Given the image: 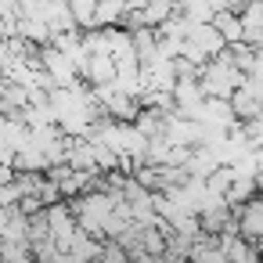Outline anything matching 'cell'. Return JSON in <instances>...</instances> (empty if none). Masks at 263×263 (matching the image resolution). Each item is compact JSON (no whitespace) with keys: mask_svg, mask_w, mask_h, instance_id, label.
I'll return each instance as SVG.
<instances>
[{"mask_svg":"<svg viewBox=\"0 0 263 263\" xmlns=\"http://www.w3.org/2000/svg\"><path fill=\"white\" fill-rule=\"evenodd\" d=\"M231 213H234L238 238L249 241V245H259V234H263V202H259V195L249 198V202H241V205H234Z\"/></svg>","mask_w":263,"mask_h":263,"instance_id":"obj_1","label":"cell"},{"mask_svg":"<svg viewBox=\"0 0 263 263\" xmlns=\"http://www.w3.org/2000/svg\"><path fill=\"white\" fill-rule=\"evenodd\" d=\"M80 80H83L87 87H105V83H112V80H116L112 58H108V54H90L87 65H83V72H80Z\"/></svg>","mask_w":263,"mask_h":263,"instance_id":"obj_2","label":"cell"},{"mask_svg":"<svg viewBox=\"0 0 263 263\" xmlns=\"http://www.w3.org/2000/svg\"><path fill=\"white\" fill-rule=\"evenodd\" d=\"M11 170H15V173H44V170H47V155H44L40 148L26 144V148H18V152H15Z\"/></svg>","mask_w":263,"mask_h":263,"instance_id":"obj_3","label":"cell"},{"mask_svg":"<svg viewBox=\"0 0 263 263\" xmlns=\"http://www.w3.org/2000/svg\"><path fill=\"white\" fill-rule=\"evenodd\" d=\"M141 15H144V26L148 29H159L170 15H177V4H173V0H148Z\"/></svg>","mask_w":263,"mask_h":263,"instance_id":"obj_4","label":"cell"},{"mask_svg":"<svg viewBox=\"0 0 263 263\" xmlns=\"http://www.w3.org/2000/svg\"><path fill=\"white\" fill-rule=\"evenodd\" d=\"M231 184H234V170H231V166H216V170H213V173L202 180L205 195H216V198H223Z\"/></svg>","mask_w":263,"mask_h":263,"instance_id":"obj_5","label":"cell"}]
</instances>
